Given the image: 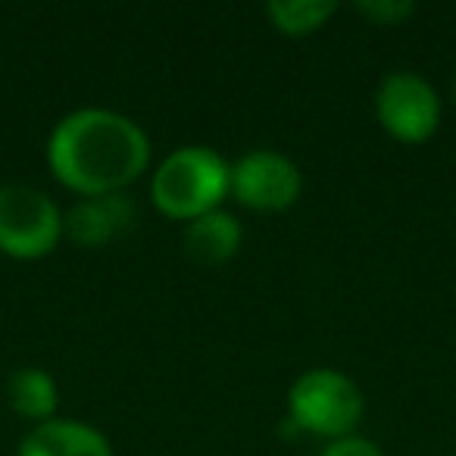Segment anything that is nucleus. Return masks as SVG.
Masks as SVG:
<instances>
[{"label":"nucleus","instance_id":"12","mask_svg":"<svg viewBox=\"0 0 456 456\" xmlns=\"http://www.w3.org/2000/svg\"><path fill=\"white\" fill-rule=\"evenodd\" d=\"M354 10L366 16L372 26H400L416 13V4L412 0H360Z\"/></svg>","mask_w":456,"mask_h":456},{"label":"nucleus","instance_id":"8","mask_svg":"<svg viewBox=\"0 0 456 456\" xmlns=\"http://www.w3.org/2000/svg\"><path fill=\"white\" fill-rule=\"evenodd\" d=\"M241 222H238V216H232L222 207L184 222L182 228V250L197 266H222V263H228L241 250Z\"/></svg>","mask_w":456,"mask_h":456},{"label":"nucleus","instance_id":"1","mask_svg":"<svg viewBox=\"0 0 456 456\" xmlns=\"http://www.w3.org/2000/svg\"><path fill=\"white\" fill-rule=\"evenodd\" d=\"M47 166L78 197L119 194L151 166V138L138 122L116 110L82 107L53 126Z\"/></svg>","mask_w":456,"mask_h":456},{"label":"nucleus","instance_id":"13","mask_svg":"<svg viewBox=\"0 0 456 456\" xmlns=\"http://www.w3.org/2000/svg\"><path fill=\"white\" fill-rule=\"evenodd\" d=\"M319 456H385V453H381L379 444H372L369 437L350 435V437H341V441H331Z\"/></svg>","mask_w":456,"mask_h":456},{"label":"nucleus","instance_id":"9","mask_svg":"<svg viewBox=\"0 0 456 456\" xmlns=\"http://www.w3.org/2000/svg\"><path fill=\"white\" fill-rule=\"evenodd\" d=\"M16 456H113V447L94 425L78 419H51L32 425Z\"/></svg>","mask_w":456,"mask_h":456},{"label":"nucleus","instance_id":"6","mask_svg":"<svg viewBox=\"0 0 456 456\" xmlns=\"http://www.w3.org/2000/svg\"><path fill=\"white\" fill-rule=\"evenodd\" d=\"M304 172L279 151H248L232 163L228 194L254 213H281L297 203Z\"/></svg>","mask_w":456,"mask_h":456},{"label":"nucleus","instance_id":"3","mask_svg":"<svg viewBox=\"0 0 456 456\" xmlns=\"http://www.w3.org/2000/svg\"><path fill=\"white\" fill-rule=\"evenodd\" d=\"M362 410L366 400L360 385L329 366L306 369L288 391V425L304 435L329 437V444L354 435Z\"/></svg>","mask_w":456,"mask_h":456},{"label":"nucleus","instance_id":"2","mask_svg":"<svg viewBox=\"0 0 456 456\" xmlns=\"http://www.w3.org/2000/svg\"><path fill=\"white\" fill-rule=\"evenodd\" d=\"M228 178L232 163H225L213 147H178L153 169V207L175 222H191L222 207L228 197Z\"/></svg>","mask_w":456,"mask_h":456},{"label":"nucleus","instance_id":"7","mask_svg":"<svg viewBox=\"0 0 456 456\" xmlns=\"http://www.w3.org/2000/svg\"><path fill=\"white\" fill-rule=\"evenodd\" d=\"M138 222V207L134 200L119 191V194L82 197L63 213V238H69L78 248H107L116 238L128 235Z\"/></svg>","mask_w":456,"mask_h":456},{"label":"nucleus","instance_id":"14","mask_svg":"<svg viewBox=\"0 0 456 456\" xmlns=\"http://www.w3.org/2000/svg\"><path fill=\"white\" fill-rule=\"evenodd\" d=\"M453 101H456V76H453Z\"/></svg>","mask_w":456,"mask_h":456},{"label":"nucleus","instance_id":"10","mask_svg":"<svg viewBox=\"0 0 456 456\" xmlns=\"http://www.w3.org/2000/svg\"><path fill=\"white\" fill-rule=\"evenodd\" d=\"M4 394H7V403L16 416L28 419V422L41 425L57 419V403H60V391L57 381L47 369L41 366H20L10 372L7 385H4Z\"/></svg>","mask_w":456,"mask_h":456},{"label":"nucleus","instance_id":"5","mask_svg":"<svg viewBox=\"0 0 456 456\" xmlns=\"http://www.w3.org/2000/svg\"><path fill=\"white\" fill-rule=\"evenodd\" d=\"M375 116L394 141L422 144L441 126V97L419 72H387L375 91Z\"/></svg>","mask_w":456,"mask_h":456},{"label":"nucleus","instance_id":"11","mask_svg":"<svg viewBox=\"0 0 456 456\" xmlns=\"http://www.w3.org/2000/svg\"><path fill=\"white\" fill-rule=\"evenodd\" d=\"M335 13V0H273V4H266V20L273 22V28L281 35H291V38L319 32Z\"/></svg>","mask_w":456,"mask_h":456},{"label":"nucleus","instance_id":"4","mask_svg":"<svg viewBox=\"0 0 456 456\" xmlns=\"http://www.w3.org/2000/svg\"><path fill=\"white\" fill-rule=\"evenodd\" d=\"M63 241V209L32 184L0 188V254L32 263L45 260Z\"/></svg>","mask_w":456,"mask_h":456}]
</instances>
